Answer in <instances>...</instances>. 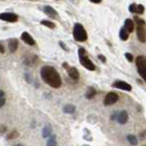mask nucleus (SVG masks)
<instances>
[{
  "label": "nucleus",
  "instance_id": "28",
  "mask_svg": "<svg viewBox=\"0 0 146 146\" xmlns=\"http://www.w3.org/2000/svg\"><path fill=\"white\" fill-rule=\"evenodd\" d=\"M24 77H25V80H26L27 83H29V84H31V83H32V77H31V76L30 74L26 73V74H25Z\"/></svg>",
  "mask_w": 146,
  "mask_h": 146
},
{
  "label": "nucleus",
  "instance_id": "8",
  "mask_svg": "<svg viewBox=\"0 0 146 146\" xmlns=\"http://www.w3.org/2000/svg\"><path fill=\"white\" fill-rule=\"evenodd\" d=\"M137 37L141 42H145L146 41V29L145 24H137Z\"/></svg>",
  "mask_w": 146,
  "mask_h": 146
},
{
  "label": "nucleus",
  "instance_id": "23",
  "mask_svg": "<svg viewBox=\"0 0 146 146\" xmlns=\"http://www.w3.org/2000/svg\"><path fill=\"white\" fill-rule=\"evenodd\" d=\"M50 138H49V140L47 141V143H46V144L47 145H49V146H52V145H57V141H56V136L55 135H50L49 136Z\"/></svg>",
  "mask_w": 146,
  "mask_h": 146
},
{
  "label": "nucleus",
  "instance_id": "6",
  "mask_svg": "<svg viewBox=\"0 0 146 146\" xmlns=\"http://www.w3.org/2000/svg\"><path fill=\"white\" fill-rule=\"evenodd\" d=\"M39 62V57L36 54H28L23 58V64L27 66H36Z\"/></svg>",
  "mask_w": 146,
  "mask_h": 146
},
{
  "label": "nucleus",
  "instance_id": "15",
  "mask_svg": "<svg viewBox=\"0 0 146 146\" xmlns=\"http://www.w3.org/2000/svg\"><path fill=\"white\" fill-rule=\"evenodd\" d=\"M123 28L129 33L132 32L133 30H134V22H133V20L131 19H127L126 20H125V22H124V27Z\"/></svg>",
  "mask_w": 146,
  "mask_h": 146
},
{
  "label": "nucleus",
  "instance_id": "26",
  "mask_svg": "<svg viewBox=\"0 0 146 146\" xmlns=\"http://www.w3.org/2000/svg\"><path fill=\"white\" fill-rule=\"evenodd\" d=\"M7 127L6 126V125H0V135H2V134H5V133L7 132Z\"/></svg>",
  "mask_w": 146,
  "mask_h": 146
},
{
  "label": "nucleus",
  "instance_id": "29",
  "mask_svg": "<svg viewBox=\"0 0 146 146\" xmlns=\"http://www.w3.org/2000/svg\"><path fill=\"white\" fill-rule=\"evenodd\" d=\"M125 57H126V59L130 62H131L133 61V56H132V54L130 53V52H126V53H125Z\"/></svg>",
  "mask_w": 146,
  "mask_h": 146
},
{
  "label": "nucleus",
  "instance_id": "2",
  "mask_svg": "<svg viewBox=\"0 0 146 146\" xmlns=\"http://www.w3.org/2000/svg\"><path fill=\"white\" fill-rule=\"evenodd\" d=\"M78 56H79V62L82 66L89 71H94L96 69V65L94 62L90 60V58L87 55V52L85 48H79L78 49Z\"/></svg>",
  "mask_w": 146,
  "mask_h": 146
},
{
  "label": "nucleus",
  "instance_id": "20",
  "mask_svg": "<svg viewBox=\"0 0 146 146\" xmlns=\"http://www.w3.org/2000/svg\"><path fill=\"white\" fill-rule=\"evenodd\" d=\"M40 24L42 25V26H45V27H47L49 29H54L55 28V24L52 23V21H50V20H46V19H42L40 21Z\"/></svg>",
  "mask_w": 146,
  "mask_h": 146
},
{
  "label": "nucleus",
  "instance_id": "18",
  "mask_svg": "<svg viewBox=\"0 0 146 146\" xmlns=\"http://www.w3.org/2000/svg\"><path fill=\"white\" fill-rule=\"evenodd\" d=\"M62 111L66 114H73V113H74V111H76V107L72 105V104H68V105H65Z\"/></svg>",
  "mask_w": 146,
  "mask_h": 146
},
{
  "label": "nucleus",
  "instance_id": "5",
  "mask_svg": "<svg viewBox=\"0 0 146 146\" xmlns=\"http://www.w3.org/2000/svg\"><path fill=\"white\" fill-rule=\"evenodd\" d=\"M62 67L66 70V72L68 73L69 76L72 78L73 80H78L79 77H80L78 70L76 67H74V66H70L67 62H64V64H62Z\"/></svg>",
  "mask_w": 146,
  "mask_h": 146
},
{
  "label": "nucleus",
  "instance_id": "19",
  "mask_svg": "<svg viewBox=\"0 0 146 146\" xmlns=\"http://www.w3.org/2000/svg\"><path fill=\"white\" fill-rule=\"evenodd\" d=\"M119 38L121 40H127L129 39V32L125 30L124 28H121L119 31Z\"/></svg>",
  "mask_w": 146,
  "mask_h": 146
},
{
  "label": "nucleus",
  "instance_id": "16",
  "mask_svg": "<svg viewBox=\"0 0 146 146\" xmlns=\"http://www.w3.org/2000/svg\"><path fill=\"white\" fill-rule=\"evenodd\" d=\"M96 95H97V90L93 86H89L86 92V98L87 99H92L96 97Z\"/></svg>",
  "mask_w": 146,
  "mask_h": 146
},
{
  "label": "nucleus",
  "instance_id": "14",
  "mask_svg": "<svg viewBox=\"0 0 146 146\" xmlns=\"http://www.w3.org/2000/svg\"><path fill=\"white\" fill-rule=\"evenodd\" d=\"M19 47V41L17 39H10L8 41V50L10 52H15Z\"/></svg>",
  "mask_w": 146,
  "mask_h": 146
},
{
  "label": "nucleus",
  "instance_id": "7",
  "mask_svg": "<svg viewBox=\"0 0 146 146\" xmlns=\"http://www.w3.org/2000/svg\"><path fill=\"white\" fill-rule=\"evenodd\" d=\"M119 100V96L117 93L115 92H108L105 98H104V105L105 106H111V105H114L115 103L118 102Z\"/></svg>",
  "mask_w": 146,
  "mask_h": 146
},
{
  "label": "nucleus",
  "instance_id": "13",
  "mask_svg": "<svg viewBox=\"0 0 146 146\" xmlns=\"http://www.w3.org/2000/svg\"><path fill=\"white\" fill-rule=\"evenodd\" d=\"M21 40L24 41L25 43H27L28 45H30V46H33V45H35V40L34 39L32 38L31 34H29L28 32H23L21 34Z\"/></svg>",
  "mask_w": 146,
  "mask_h": 146
},
{
  "label": "nucleus",
  "instance_id": "4",
  "mask_svg": "<svg viewBox=\"0 0 146 146\" xmlns=\"http://www.w3.org/2000/svg\"><path fill=\"white\" fill-rule=\"evenodd\" d=\"M136 66L140 76L146 81V58L143 55L138 56L136 58Z\"/></svg>",
  "mask_w": 146,
  "mask_h": 146
},
{
  "label": "nucleus",
  "instance_id": "21",
  "mask_svg": "<svg viewBox=\"0 0 146 146\" xmlns=\"http://www.w3.org/2000/svg\"><path fill=\"white\" fill-rule=\"evenodd\" d=\"M127 140L131 145H137V144H138V139H137V137L134 136V135H131V134L128 135L127 136Z\"/></svg>",
  "mask_w": 146,
  "mask_h": 146
},
{
  "label": "nucleus",
  "instance_id": "17",
  "mask_svg": "<svg viewBox=\"0 0 146 146\" xmlns=\"http://www.w3.org/2000/svg\"><path fill=\"white\" fill-rule=\"evenodd\" d=\"M52 128L51 126V124H46L44 126V128L42 129V137L45 138H48V137L52 134Z\"/></svg>",
  "mask_w": 146,
  "mask_h": 146
},
{
  "label": "nucleus",
  "instance_id": "33",
  "mask_svg": "<svg viewBox=\"0 0 146 146\" xmlns=\"http://www.w3.org/2000/svg\"><path fill=\"white\" fill-rule=\"evenodd\" d=\"M0 53H5V48H4L2 43H0Z\"/></svg>",
  "mask_w": 146,
  "mask_h": 146
},
{
  "label": "nucleus",
  "instance_id": "35",
  "mask_svg": "<svg viewBox=\"0 0 146 146\" xmlns=\"http://www.w3.org/2000/svg\"><path fill=\"white\" fill-rule=\"evenodd\" d=\"M90 2H92V3H94V4H99L100 2L102 1V0H89Z\"/></svg>",
  "mask_w": 146,
  "mask_h": 146
},
{
  "label": "nucleus",
  "instance_id": "1",
  "mask_svg": "<svg viewBox=\"0 0 146 146\" xmlns=\"http://www.w3.org/2000/svg\"><path fill=\"white\" fill-rule=\"evenodd\" d=\"M40 77L42 81L52 88H59L62 86V78L58 71L50 65H45L40 69Z\"/></svg>",
  "mask_w": 146,
  "mask_h": 146
},
{
  "label": "nucleus",
  "instance_id": "10",
  "mask_svg": "<svg viewBox=\"0 0 146 146\" xmlns=\"http://www.w3.org/2000/svg\"><path fill=\"white\" fill-rule=\"evenodd\" d=\"M112 86L115 87L117 89L128 91V92H130V91H131V89H132L131 86L124 81H116V82H114V84L112 85Z\"/></svg>",
  "mask_w": 146,
  "mask_h": 146
},
{
  "label": "nucleus",
  "instance_id": "32",
  "mask_svg": "<svg viewBox=\"0 0 146 146\" xmlns=\"http://www.w3.org/2000/svg\"><path fill=\"white\" fill-rule=\"evenodd\" d=\"M5 104H6V98L4 97L0 98V108H2Z\"/></svg>",
  "mask_w": 146,
  "mask_h": 146
},
{
  "label": "nucleus",
  "instance_id": "30",
  "mask_svg": "<svg viewBox=\"0 0 146 146\" xmlns=\"http://www.w3.org/2000/svg\"><path fill=\"white\" fill-rule=\"evenodd\" d=\"M59 45H60V47H62V49L64 50L65 52H69V51H70V50H69V48L65 46V44H64V41H59Z\"/></svg>",
  "mask_w": 146,
  "mask_h": 146
},
{
  "label": "nucleus",
  "instance_id": "11",
  "mask_svg": "<svg viewBox=\"0 0 146 146\" xmlns=\"http://www.w3.org/2000/svg\"><path fill=\"white\" fill-rule=\"evenodd\" d=\"M42 11L49 17V18H51L52 19H58V12L55 9H54L52 7H51V6H49V5L44 6L42 7Z\"/></svg>",
  "mask_w": 146,
  "mask_h": 146
},
{
  "label": "nucleus",
  "instance_id": "12",
  "mask_svg": "<svg viewBox=\"0 0 146 146\" xmlns=\"http://www.w3.org/2000/svg\"><path fill=\"white\" fill-rule=\"evenodd\" d=\"M128 119H129V115L127 113V111H125V110H122V111H120L119 113L118 112V115H117V121H118L119 124H125V123H127L128 121Z\"/></svg>",
  "mask_w": 146,
  "mask_h": 146
},
{
  "label": "nucleus",
  "instance_id": "27",
  "mask_svg": "<svg viewBox=\"0 0 146 146\" xmlns=\"http://www.w3.org/2000/svg\"><path fill=\"white\" fill-rule=\"evenodd\" d=\"M134 23H137V24H145V20L141 19L138 18L137 16H135L134 17Z\"/></svg>",
  "mask_w": 146,
  "mask_h": 146
},
{
  "label": "nucleus",
  "instance_id": "25",
  "mask_svg": "<svg viewBox=\"0 0 146 146\" xmlns=\"http://www.w3.org/2000/svg\"><path fill=\"white\" fill-rule=\"evenodd\" d=\"M136 4L135 3H132L130 5V7H129V11L131 12V13H134L136 14Z\"/></svg>",
  "mask_w": 146,
  "mask_h": 146
},
{
  "label": "nucleus",
  "instance_id": "37",
  "mask_svg": "<svg viewBox=\"0 0 146 146\" xmlns=\"http://www.w3.org/2000/svg\"><path fill=\"white\" fill-rule=\"evenodd\" d=\"M71 1H74V0H71Z\"/></svg>",
  "mask_w": 146,
  "mask_h": 146
},
{
  "label": "nucleus",
  "instance_id": "24",
  "mask_svg": "<svg viewBox=\"0 0 146 146\" xmlns=\"http://www.w3.org/2000/svg\"><path fill=\"white\" fill-rule=\"evenodd\" d=\"M144 12V6L140 4V5H137L136 6V14H139L141 15Z\"/></svg>",
  "mask_w": 146,
  "mask_h": 146
},
{
  "label": "nucleus",
  "instance_id": "36",
  "mask_svg": "<svg viewBox=\"0 0 146 146\" xmlns=\"http://www.w3.org/2000/svg\"><path fill=\"white\" fill-rule=\"evenodd\" d=\"M4 96H5V92H4L3 90H0V98L4 97Z\"/></svg>",
  "mask_w": 146,
  "mask_h": 146
},
{
  "label": "nucleus",
  "instance_id": "3",
  "mask_svg": "<svg viewBox=\"0 0 146 146\" xmlns=\"http://www.w3.org/2000/svg\"><path fill=\"white\" fill-rule=\"evenodd\" d=\"M73 35H74V39L76 41H79V42H84V41L87 40V32L84 26L80 23L74 24Z\"/></svg>",
  "mask_w": 146,
  "mask_h": 146
},
{
  "label": "nucleus",
  "instance_id": "9",
  "mask_svg": "<svg viewBox=\"0 0 146 146\" xmlns=\"http://www.w3.org/2000/svg\"><path fill=\"white\" fill-rule=\"evenodd\" d=\"M0 19L4 20V21L7 22H17L19 19L18 15L14 13H10V12H5V13L0 14Z\"/></svg>",
  "mask_w": 146,
  "mask_h": 146
},
{
  "label": "nucleus",
  "instance_id": "34",
  "mask_svg": "<svg viewBox=\"0 0 146 146\" xmlns=\"http://www.w3.org/2000/svg\"><path fill=\"white\" fill-rule=\"evenodd\" d=\"M117 115H118V112H115V113L112 115L111 117H110V119H112V120H114V119H117Z\"/></svg>",
  "mask_w": 146,
  "mask_h": 146
},
{
  "label": "nucleus",
  "instance_id": "31",
  "mask_svg": "<svg viewBox=\"0 0 146 146\" xmlns=\"http://www.w3.org/2000/svg\"><path fill=\"white\" fill-rule=\"evenodd\" d=\"M98 59L101 61L102 62H107V59H106V57L104 56V55H102V54H99V55L98 56Z\"/></svg>",
  "mask_w": 146,
  "mask_h": 146
},
{
  "label": "nucleus",
  "instance_id": "22",
  "mask_svg": "<svg viewBox=\"0 0 146 146\" xmlns=\"http://www.w3.org/2000/svg\"><path fill=\"white\" fill-rule=\"evenodd\" d=\"M19 136V133L17 131H12L7 134V140H15Z\"/></svg>",
  "mask_w": 146,
  "mask_h": 146
}]
</instances>
